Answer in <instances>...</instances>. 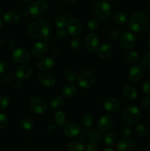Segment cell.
Here are the masks:
<instances>
[{
    "label": "cell",
    "instance_id": "d4e9b609",
    "mask_svg": "<svg viewBox=\"0 0 150 151\" xmlns=\"http://www.w3.org/2000/svg\"><path fill=\"white\" fill-rule=\"evenodd\" d=\"M103 140H104V144L106 145L112 147V146H114L117 143L118 136L114 131H109L104 136Z\"/></svg>",
    "mask_w": 150,
    "mask_h": 151
},
{
    "label": "cell",
    "instance_id": "74e56055",
    "mask_svg": "<svg viewBox=\"0 0 150 151\" xmlns=\"http://www.w3.org/2000/svg\"><path fill=\"white\" fill-rule=\"evenodd\" d=\"M99 24L98 22H97L96 19H91V20L88 21V24H87V27L89 29L90 31H91L92 32H95L97 29H99Z\"/></svg>",
    "mask_w": 150,
    "mask_h": 151
},
{
    "label": "cell",
    "instance_id": "ab89813d",
    "mask_svg": "<svg viewBox=\"0 0 150 151\" xmlns=\"http://www.w3.org/2000/svg\"><path fill=\"white\" fill-rule=\"evenodd\" d=\"M120 134L123 137H128L132 134L131 127L128 125H122L120 129Z\"/></svg>",
    "mask_w": 150,
    "mask_h": 151
},
{
    "label": "cell",
    "instance_id": "7a4b0ae2",
    "mask_svg": "<svg viewBox=\"0 0 150 151\" xmlns=\"http://www.w3.org/2000/svg\"><path fill=\"white\" fill-rule=\"evenodd\" d=\"M149 24V16L146 12L143 10L134 13L128 22L129 29L135 32H142L146 29Z\"/></svg>",
    "mask_w": 150,
    "mask_h": 151
},
{
    "label": "cell",
    "instance_id": "e575fe53",
    "mask_svg": "<svg viewBox=\"0 0 150 151\" xmlns=\"http://www.w3.org/2000/svg\"><path fill=\"white\" fill-rule=\"evenodd\" d=\"M67 19L65 16H59L54 20V24L57 28H63L67 24Z\"/></svg>",
    "mask_w": 150,
    "mask_h": 151
},
{
    "label": "cell",
    "instance_id": "4316f807",
    "mask_svg": "<svg viewBox=\"0 0 150 151\" xmlns=\"http://www.w3.org/2000/svg\"><path fill=\"white\" fill-rule=\"evenodd\" d=\"M63 105H64V100L63 97H59V96L53 97L49 103L50 108L53 111L58 110L60 108L63 107Z\"/></svg>",
    "mask_w": 150,
    "mask_h": 151
},
{
    "label": "cell",
    "instance_id": "7c38bea8",
    "mask_svg": "<svg viewBox=\"0 0 150 151\" xmlns=\"http://www.w3.org/2000/svg\"><path fill=\"white\" fill-rule=\"evenodd\" d=\"M67 29L69 34L73 36H78L80 35L83 29L82 24L79 19H71L67 24Z\"/></svg>",
    "mask_w": 150,
    "mask_h": 151
},
{
    "label": "cell",
    "instance_id": "bcb514c9",
    "mask_svg": "<svg viewBox=\"0 0 150 151\" xmlns=\"http://www.w3.org/2000/svg\"><path fill=\"white\" fill-rule=\"evenodd\" d=\"M7 69V64L4 60H0V75H3Z\"/></svg>",
    "mask_w": 150,
    "mask_h": 151
},
{
    "label": "cell",
    "instance_id": "c3c4849f",
    "mask_svg": "<svg viewBox=\"0 0 150 151\" xmlns=\"http://www.w3.org/2000/svg\"><path fill=\"white\" fill-rule=\"evenodd\" d=\"M17 41H16V39H14V38H10V39L7 41V45H8V47L11 49L16 48V47H17Z\"/></svg>",
    "mask_w": 150,
    "mask_h": 151
},
{
    "label": "cell",
    "instance_id": "5bb4252c",
    "mask_svg": "<svg viewBox=\"0 0 150 151\" xmlns=\"http://www.w3.org/2000/svg\"><path fill=\"white\" fill-rule=\"evenodd\" d=\"M113 122H114V119L111 115H104L97 122V128L102 132L107 131L111 128L113 125Z\"/></svg>",
    "mask_w": 150,
    "mask_h": 151
},
{
    "label": "cell",
    "instance_id": "db71d44e",
    "mask_svg": "<svg viewBox=\"0 0 150 151\" xmlns=\"http://www.w3.org/2000/svg\"><path fill=\"white\" fill-rule=\"evenodd\" d=\"M103 151H114V150H113V149L111 148V147H107V148L104 149Z\"/></svg>",
    "mask_w": 150,
    "mask_h": 151
},
{
    "label": "cell",
    "instance_id": "277c9868",
    "mask_svg": "<svg viewBox=\"0 0 150 151\" xmlns=\"http://www.w3.org/2000/svg\"><path fill=\"white\" fill-rule=\"evenodd\" d=\"M141 111L138 106L131 104L126 106L122 112V119L128 125L135 124L140 119Z\"/></svg>",
    "mask_w": 150,
    "mask_h": 151
},
{
    "label": "cell",
    "instance_id": "30bf717a",
    "mask_svg": "<svg viewBox=\"0 0 150 151\" xmlns=\"http://www.w3.org/2000/svg\"><path fill=\"white\" fill-rule=\"evenodd\" d=\"M137 144L132 139L124 137L119 140L116 145L117 151H136Z\"/></svg>",
    "mask_w": 150,
    "mask_h": 151
},
{
    "label": "cell",
    "instance_id": "91938a15",
    "mask_svg": "<svg viewBox=\"0 0 150 151\" xmlns=\"http://www.w3.org/2000/svg\"><path fill=\"white\" fill-rule=\"evenodd\" d=\"M1 20H0V29H1Z\"/></svg>",
    "mask_w": 150,
    "mask_h": 151
},
{
    "label": "cell",
    "instance_id": "484cf974",
    "mask_svg": "<svg viewBox=\"0 0 150 151\" xmlns=\"http://www.w3.org/2000/svg\"><path fill=\"white\" fill-rule=\"evenodd\" d=\"M134 134L139 138H145L149 134L148 128L143 124H136L133 128Z\"/></svg>",
    "mask_w": 150,
    "mask_h": 151
},
{
    "label": "cell",
    "instance_id": "ee69618b",
    "mask_svg": "<svg viewBox=\"0 0 150 151\" xmlns=\"http://www.w3.org/2000/svg\"><path fill=\"white\" fill-rule=\"evenodd\" d=\"M86 149L88 151H97L99 150V146L97 145L96 143L91 141L87 143Z\"/></svg>",
    "mask_w": 150,
    "mask_h": 151
},
{
    "label": "cell",
    "instance_id": "d590c367",
    "mask_svg": "<svg viewBox=\"0 0 150 151\" xmlns=\"http://www.w3.org/2000/svg\"><path fill=\"white\" fill-rule=\"evenodd\" d=\"M64 78L67 81L72 82L76 78V72L73 69H66L64 72Z\"/></svg>",
    "mask_w": 150,
    "mask_h": 151
},
{
    "label": "cell",
    "instance_id": "4dcf8cb0",
    "mask_svg": "<svg viewBox=\"0 0 150 151\" xmlns=\"http://www.w3.org/2000/svg\"><path fill=\"white\" fill-rule=\"evenodd\" d=\"M125 59H126V62L133 64V63H138L140 59H141V57H140V55L137 52L129 51L125 55Z\"/></svg>",
    "mask_w": 150,
    "mask_h": 151
},
{
    "label": "cell",
    "instance_id": "ba28073f",
    "mask_svg": "<svg viewBox=\"0 0 150 151\" xmlns=\"http://www.w3.org/2000/svg\"><path fill=\"white\" fill-rule=\"evenodd\" d=\"M29 106L32 111L38 114H43L48 110L46 103L40 97H32L29 100Z\"/></svg>",
    "mask_w": 150,
    "mask_h": 151
},
{
    "label": "cell",
    "instance_id": "7bdbcfd3",
    "mask_svg": "<svg viewBox=\"0 0 150 151\" xmlns=\"http://www.w3.org/2000/svg\"><path fill=\"white\" fill-rule=\"evenodd\" d=\"M141 106L144 108H149L150 106V97L149 96H144L141 99Z\"/></svg>",
    "mask_w": 150,
    "mask_h": 151
},
{
    "label": "cell",
    "instance_id": "1f68e13d",
    "mask_svg": "<svg viewBox=\"0 0 150 151\" xmlns=\"http://www.w3.org/2000/svg\"><path fill=\"white\" fill-rule=\"evenodd\" d=\"M54 121H55L56 125L58 126H63L66 122V114L62 111H58L56 112L55 116H54Z\"/></svg>",
    "mask_w": 150,
    "mask_h": 151
},
{
    "label": "cell",
    "instance_id": "b9f144b4",
    "mask_svg": "<svg viewBox=\"0 0 150 151\" xmlns=\"http://www.w3.org/2000/svg\"><path fill=\"white\" fill-rule=\"evenodd\" d=\"M7 125H8V118L7 115L0 112V130L6 128Z\"/></svg>",
    "mask_w": 150,
    "mask_h": 151
},
{
    "label": "cell",
    "instance_id": "ac0fdd59",
    "mask_svg": "<svg viewBox=\"0 0 150 151\" xmlns=\"http://www.w3.org/2000/svg\"><path fill=\"white\" fill-rule=\"evenodd\" d=\"M120 102L119 100L116 98H113V97H110V98L107 99V100L104 101V110L107 112H110V113H113V112H116L120 109Z\"/></svg>",
    "mask_w": 150,
    "mask_h": 151
},
{
    "label": "cell",
    "instance_id": "603a6c76",
    "mask_svg": "<svg viewBox=\"0 0 150 151\" xmlns=\"http://www.w3.org/2000/svg\"><path fill=\"white\" fill-rule=\"evenodd\" d=\"M32 75V69L28 66H21L16 70V75L20 81H26Z\"/></svg>",
    "mask_w": 150,
    "mask_h": 151
},
{
    "label": "cell",
    "instance_id": "f5cc1de1",
    "mask_svg": "<svg viewBox=\"0 0 150 151\" xmlns=\"http://www.w3.org/2000/svg\"><path fill=\"white\" fill-rule=\"evenodd\" d=\"M3 11H4V8H3L2 6L0 5V16H1V15L2 14Z\"/></svg>",
    "mask_w": 150,
    "mask_h": 151
},
{
    "label": "cell",
    "instance_id": "4fadbf2b",
    "mask_svg": "<svg viewBox=\"0 0 150 151\" xmlns=\"http://www.w3.org/2000/svg\"><path fill=\"white\" fill-rule=\"evenodd\" d=\"M49 45L46 42L40 41L34 44L31 48V54L35 58H41L47 52Z\"/></svg>",
    "mask_w": 150,
    "mask_h": 151
},
{
    "label": "cell",
    "instance_id": "9c48e42d",
    "mask_svg": "<svg viewBox=\"0 0 150 151\" xmlns=\"http://www.w3.org/2000/svg\"><path fill=\"white\" fill-rule=\"evenodd\" d=\"M85 47L89 52H94L97 50L99 44V38L94 32H90L85 36L84 41Z\"/></svg>",
    "mask_w": 150,
    "mask_h": 151
},
{
    "label": "cell",
    "instance_id": "44dd1931",
    "mask_svg": "<svg viewBox=\"0 0 150 151\" xmlns=\"http://www.w3.org/2000/svg\"><path fill=\"white\" fill-rule=\"evenodd\" d=\"M76 91H77V87L73 83H69L66 84L62 88V95L65 98H71L74 96L76 94Z\"/></svg>",
    "mask_w": 150,
    "mask_h": 151
},
{
    "label": "cell",
    "instance_id": "94428289",
    "mask_svg": "<svg viewBox=\"0 0 150 151\" xmlns=\"http://www.w3.org/2000/svg\"><path fill=\"white\" fill-rule=\"evenodd\" d=\"M106 1H113V0H106Z\"/></svg>",
    "mask_w": 150,
    "mask_h": 151
},
{
    "label": "cell",
    "instance_id": "8992f818",
    "mask_svg": "<svg viewBox=\"0 0 150 151\" xmlns=\"http://www.w3.org/2000/svg\"><path fill=\"white\" fill-rule=\"evenodd\" d=\"M94 12L97 18L101 21H107L111 15V7L107 1H99L95 4Z\"/></svg>",
    "mask_w": 150,
    "mask_h": 151
},
{
    "label": "cell",
    "instance_id": "83f0119b",
    "mask_svg": "<svg viewBox=\"0 0 150 151\" xmlns=\"http://www.w3.org/2000/svg\"><path fill=\"white\" fill-rule=\"evenodd\" d=\"M67 149L69 151H84L85 146L81 142L77 140H72L68 143Z\"/></svg>",
    "mask_w": 150,
    "mask_h": 151
},
{
    "label": "cell",
    "instance_id": "f35d334b",
    "mask_svg": "<svg viewBox=\"0 0 150 151\" xmlns=\"http://www.w3.org/2000/svg\"><path fill=\"white\" fill-rule=\"evenodd\" d=\"M10 103V100L7 96L0 95V110H4L7 108Z\"/></svg>",
    "mask_w": 150,
    "mask_h": 151
},
{
    "label": "cell",
    "instance_id": "e0dca14e",
    "mask_svg": "<svg viewBox=\"0 0 150 151\" xmlns=\"http://www.w3.org/2000/svg\"><path fill=\"white\" fill-rule=\"evenodd\" d=\"M54 66V60L52 58L43 57L37 62V67L41 71H49Z\"/></svg>",
    "mask_w": 150,
    "mask_h": 151
},
{
    "label": "cell",
    "instance_id": "cb8c5ba5",
    "mask_svg": "<svg viewBox=\"0 0 150 151\" xmlns=\"http://www.w3.org/2000/svg\"><path fill=\"white\" fill-rule=\"evenodd\" d=\"M124 97L129 100H135L138 97V91L132 86H126L122 90Z\"/></svg>",
    "mask_w": 150,
    "mask_h": 151
},
{
    "label": "cell",
    "instance_id": "2e32d148",
    "mask_svg": "<svg viewBox=\"0 0 150 151\" xmlns=\"http://www.w3.org/2000/svg\"><path fill=\"white\" fill-rule=\"evenodd\" d=\"M63 131L66 136L70 138L77 137L80 133V127L76 122H69L66 124L63 128Z\"/></svg>",
    "mask_w": 150,
    "mask_h": 151
},
{
    "label": "cell",
    "instance_id": "f546056e",
    "mask_svg": "<svg viewBox=\"0 0 150 151\" xmlns=\"http://www.w3.org/2000/svg\"><path fill=\"white\" fill-rule=\"evenodd\" d=\"M104 134L100 130H93L89 134V139L91 141L96 143L101 142L104 139Z\"/></svg>",
    "mask_w": 150,
    "mask_h": 151
},
{
    "label": "cell",
    "instance_id": "52a82bcc",
    "mask_svg": "<svg viewBox=\"0 0 150 151\" xmlns=\"http://www.w3.org/2000/svg\"><path fill=\"white\" fill-rule=\"evenodd\" d=\"M119 44L122 48L125 50H131L135 47L137 44V37L131 32H123L119 38Z\"/></svg>",
    "mask_w": 150,
    "mask_h": 151
},
{
    "label": "cell",
    "instance_id": "5b68a950",
    "mask_svg": "<svg viewBox=\"0 0 150 151\" xmlns=\"http://www.w3.org/2000/svg\"><path fill=\"white\" fill-rule=\"evenodd\" d=\"M77 83L79 87L84 89L91 88L96 81L95 74L90 70H85L81 72L77 77Z\"/></svg>",
    "mask_w": 150,
    "mask_h": 151
},
{
    "label": "cell",
    "instance_id": "680465c9",
    "mask_svg": "<svg viewBox=\"0 0 150 151\" xmlns=\"http://www.w3.org/2000/svg\"><path fill=\"white\" fill-rule=\"evenodd\" d=\"M90 1H93V2H94V1H98V0H89Z\"/></svg>",
    "mask_w": 150,
    "mask_h": 151
},
{
    "label": "cell",
    "instance_id": "f1b7e54d",
    "mask_svg": "<svg viewBox=\"0 0 150 151\" xmlns=\"http://www.w3.org/2000/svg\"><path fill=\"white\" fill-rule=\"evenodd\" d=\"M19 124H20L21 128H23L25 131H31V130L33 129L34 126H35L33 121L27 116L22 117L20 119Z\"/></svg>",
    "mask_w": 150,
    "mask_h": 151
},
{
    "label": "cell",
    "instance_id": "816d5d0a",
    "mask_svg": "<svg viewBox=\"0 0 150 151\" xmlns=\"http://www.w3.org/2000/svg\"><path fill=\"white\" fill-rule=\"evenodd\" d=\"M60 55V50L56 49V50H54L52 52H51V55L54 58H57V56H59Z\"/></svg>",
    "mask_w": 150,
    "mask_h": 151
},
{
    "label": "cell",
    "instance_id": "f6af8a7d",
    "mask_svg": "<svg viewBox=\"0 0 150 151\" xmlns=\"http://www.w3.org/2000/svg\"><path fill=\"white\" fill-rule=\"evenodd\" d=\"M142 89L144 92L147 95H150V79L147 80L143 84Z\"/></svg>",
    "mask_w": 150,
    "mask_h": 151
},
{
    "label": "cell",
    "instance_id": "681fc988",
    "mask_svg": "<svg viewBox=\"0 0 150 151\" xmlns=\"http://www.w3.org/2000/svg\"><path fill=\"white\" fill-rule=\"evenodd\" d=\"M55 131V125H49L46 128V132L48 134H53Z\"/></svg>",
    "mask_w": 150,
    "mask_h": 151
},
{
    "label": "cell",
    "instance_id": "9a60e30c",
    "mask_svg": "<svg viewBox=\"0 0 150 151\" xmlns=\"http://www.w3.org/2000/svg\"><path fill=\"white\" fill-rule=\"evenodd\" d=\"M144 75V69L139 65H134L128 71V79L132 82H138Z\"/></svg>",
    "mask_w": 150,
    "mask_h": 151
},
{
    "label": "cell",
    "instance_id": "ffe728a7",
    "mask_svg": "<svg viewBox=\"0 0 150 151\" xmlns=\"http://www.w3.org/2000/svg\"><path fill=\"white\" fill-rule=\"evenodd\" d=\"M21 16L18 12L10 10L7 12L3 16V20L6 24L10 25H14L19 23L20 21Z\"/></svg>",
    "mask_w": 150,
    "mask_h": 151
},
{
    "label": "cell",
    "instance_id": "60d3db41",
    "mask_svg": "<svg viewBox=\"0 0 150 151\" xmlns=\"http://www.w3.org/2000/svg\"><path fill=\"white\" fill-rule=\"evenodd\" d=\"M81 47H82V42L79 38H74L71 41V47L74 51H78L80 50Z\"/></svg>",
    "mask_w": 150,
    "mask_h": 151
},
{
    "label": "cell",
    "instance_id": "3957f363",
    "mask_svg": "<svg viewBox=\"0 0 150 151\" xmlns=\"http://www.w3.org/2000/svg\"><path fill=\"white\" fill-rule=\"evenodd\" d=\"M49 10V6L44 0H37L31 3L28 7L30 16L35 19H41L46 16Z\"/></svg>",
    "mask_w": 150,
    "mask_h": 151
},
{
    "label": "cell",
    "instance_id": "6f0895ef",
    "mask_svg": "<svg viewBox=\"0 0 150 151\" xmlns=\"http://www.w3.org/2000/svg\"><path fill=\"white\" fill-rule=\"evenodd\" d=\"M141 151H149V150H148V148H146V147H144V148H142Z\"/></svg>",
    "mask_w": 150,
    "mask_h": 151
},
{
    "label": "cell",
    "instance_id": "7402d4cb",
    "mask_svg": "<svg viewBox=\"0 0 150 151\" xmlns=\"http://www.w3.org/2000/svg\"><path fill=\"white\" fill-rule=\"evenodd\" d=\"M98 55L100 58L106 59L110 58L113 53V48L109 44H104L99 47Z\"/></svg>",
    "mask_w": 150,
    "mask_h": 151
},
{
    "label": "cell",
    "instance_id": "11a10c76",
    "mask_svg": "<svg viewBox=\"0 0 150 151\" xmlns=\"http://www.w3.org/2000/svg\"><path fill=\"white\" fill-rule=\"evenodd\" d=\"M146 44H147V45H148V47H150V37L148 38V39H147V41H146Z\"/></svg>",
    "mask_w": 150,
    "mask_h": 151
},
{
    "label": "cell",
    "instance_id": "7dc6e473",
    "mask_svg": "<svg viewBox=\"0 0 150 151\" xmlns=\"http://www.w3.org/2000/svg\"><path fill=\"white\" fill-rule=\"evenodd\" d=\"M56 35L59 38H63L66 35V31L63 28H59L56 32Z\"/></svg>",
    "mask_w": 150,
    "mask_h": 151
},
{
    "label": "cell",
    "instance_id": "d6a6232c",
    "mask_svg": "<svg viewBox=\"0 0 150 151\" xmlns=\"http://www.w3.org/2000/svg\"><path fill=\"white\" fill-rule=\"evenodd\" d=\"M113 20L117 24L122 25L127 22V18L126 15L122 12H116L113 16Z\"/></svg>",
    "mask_w": 150,
    "mask_h": 151
},
{
    "label": "cell",
    "instance_id": "d6986e66",
    "mask_svg": "<svg viewBox=\"0 0 150 151\" xmlns=\"http://www.w3.org/2000/svg\"><path fill=\"white\" fill-rule=\"evenodd\" d=\"M38 82L46 87H52L55 85L56 80L54 76L49 73H42L38 75Z\"/></svg>",
    "mask_w": 150,
    "mask_h": 151
},
{
    "label": "cell",
    "instance_id": "6da1fadb",
    "mask_svg": "<svg viewBox=\"0 0 150 151\" xmlns=\"http://www.w3.org/2000/svg\"><path fill=\"white\" fill-rule=\"evenodd\" d=\"M28 33L32 38L45 41L50 36L51 28L48 22L43 19L32 22L28 27Z\"/></svg>",
    "mask_w": 150,
    "mask_h": 151
},
{
    "label": "cell",
    "instance_id": "8d00e7d4",
    "mask_svg": "<svg viewBox=\"0 0 150 151\" xmlns=\"http://www.w3.org/2000/svg\"><path fill=\"white\" fill-rule=\"evenodd\" d=\"M141 63L144 68L150 70V50L144 54L141 58Z\"/></svg>",
    "mask_w": 150,
    "mask_h": 151
},
{
    "label": "cell",
    "instance_id": "f907efd6",
    "mask_svg": "<svg viewBox=\"0 0 150 151\" xmlns=\"http://www.w3.org/2000/svg\"><path fill=\"white\" fill-rule=\"evenodd\" d=\"M60 1L65 4H72L76 1V0H60Z\"/></svg>",
    "mask_w": 150,
    "mask_h": 151
},
{
    "label": "cell",
    "instance_id": "836d02e7",
    "mask_svg": "<svg viewBox=\"0 0 150 151\" xmlns=\"http://www.w3.org/2000/svg\"><path fill=\"white\" fill-rule=\"evenodd\" d=\"M80 122L84 128H90L93 125L94 119H93L92 116L91 114H85L81 117Z\"/></svg>",
    "mask_w": 150,
    "mask_h": 151
},
{
    "label": "cell",
    "instance_id": "8fae6325",
    "mask_svg": "<svg viewBox=\"0 0 150 151\" xmlns=\"http://www.w3.org/2000/svg\"><path fill=\"white\" fill-rule=\"evenodd\" d=\"M12 58L15 62L20 64L28 63L30 60V55L23 48H17L12 53Z\"/></svg>",
    "mask_w": 150,
    "mask_h": 151
},
{
    "label": "cell",
    "instance_id": "9f6ffc18",
    "mask_svg": "<svg viewBox=\"0 0 150 151\" xmlns=\"http://www.w3.org/2000/svg\"><path fill=\"white\" fill-rule=\"evenodd\" d=\"M19 1H22V2H29V1H32V0H19Z\"/></svg>",
    "mask_w": 150,
    "mask_h": 151
}]
</instances>
